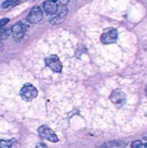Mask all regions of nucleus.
Listing matches in <instances>:
<instances>
[{
    "label": "nucleus",
    "instance_id": "obj_9",
    "mask_svg": "<svg viewBox=\"0 0 147 148\" xmlns=\"http://www.w3.org/2000/svg\"><path fill=\"white\" fill-rule=\"evenodd\" d=\"M68 14V8L65 7V5H63L61 9L60 10L59 12L58 13L56 17H53L50 21V23L52 25H59L63 23L66 19V15Z\"/></svg>",
    "mask_w": 147,
    "mask_h": 148
},
{
    "label": "nucleus",
    "instance_id": "obj_15",
    "mask_svg": "<svg viewBox=\"0 0 147 148\" xmlns=\"http://www.w3.org/2000/svg\"><path fill=\"white\" fill-rule=\"evenodd\" d=\"M35 148H48V147L46 145L43 144V143H37V144L36 145Z\"/></svg>",
    "mask_w": 147,
    "mask_h": 148
},
{
    "label": "nucleus",
    "instance_id": "obj_6",
    "mask_svg": "<svg viewBox=\"0 0 147 148\" xmlns=\"http://www.w3.org/2000/svg\"><path fill=\"white\" fill-rule=\"evenodd\" d=\"M110 99L113 104L122 106L126 101V95L122 91L120 90H115L111 93Z\"/></svg>",
    "mask_w": 147,
    "mask_h": 148
},
{
    "label": "nucleus",
    "instance_id": "obj_13",
    "mask_svg": "<svg viewBox=\"0 0 147 148\" xmlns=\"http://www.w3.org/2000/svg\"><path fill=\"white\" fill-rule=\"evenodd\" d=\"M131 147L132 148H143L144 147V145L141 143L140 140H135V141L133 142L131 144Z\"/></svg>",
    "mask_w": 147,
    "mask_h": 148
},
{
    "label": "nucleus",
    "instance_id": "obj_5",
    "mask_svg": "<svg viewBox=\"0 0 147 148\" xmlns=\"http://www.w3.org/2000/svg\"><path fill=\"white\" fill-rule=\"evenodd\" d=\"M11 30L14 40L16 41H20L23 38L25 34L26 27L23 23H17L12 26Z\"/></svg>",
    "mask_w": 147,
    "mask_h": 148
},
{
    "label": "nucleus",
    "instance_id": "obj_10",
    "mask_svg": "<svg viewBox=\"0 0 147 148\" xmlns=\"http://www.w3.org/2000/svg\"><path fill=\"white\" fill-rule=\"evenodd\" d=\"M12 33V30L8 27H1L0 28V39L5 40Z\"/></svg>",
    "mask_w": 147,
    "mask_h": 148
},
{
    "label": "nucleus",
    "instance_id": "obj_11",
    "mask_svg": "<svg viewBox=\"0 0 147 148\" xmlns=\"http://www.w3.org/2000/svg\"><path fill=\"white\" fill-rule=\"evenodd\" d=\"M19 3H20V0H6L5 1L2 3L1 7L4 9L9 8V7H14V6L17 5Z\"/></svg>",
    "mask_w": 147,
    "mask_h": 148
},
{
    "label": "nucleus",
    "instance_id": "obj_8",
    "mask_svg": "<svg viewBox=\"0 0 147 148\" xmlns=\"http://www.w3.org/2000/svg\"><path fill=\"white\" fill-rule=\"evenodd\" d=\"M57 0H47L43 3V10L48 14H55L59 10Z\"/></svg>",
    "mask_w": 147,
    "mask_h": 148
},
{
    "label": "nucleus",
    "instance_id": "obj_3",
    "mask_svg": "<svg viewBox=\"0 0 147 148\" xmlns=\"http://www.w3.org/2000/svg\"><path fill=\"white\" fill-rule=\"evenodd\" d=\"M45 63L46 66H48L50 69L54 72H61L62 70V64L60 59L56 55H50L45 59Z\"/></svg>",
    "mask_w": 147,
    "mask_h": 148
},
{
    "label": "nucleus",
    "instance_id": "obj_1",
    "mask_svg": "<svg viewBox=\"0 0 147 148\" xmlns=\"http://www.w3.org/2000/svg\"><path fill=\"white\" fill-rule=\"evenodd\" d=\"M22 98L25 101H31L37 95V90L33 85L27 83L23 85L20 92Z\"/></svg>",
    "mask_w": 147,
    "mask_h": 148
},
{
    "label": "nucleus",
    "instance_id": "obj_4",
    "mask_svg": "<svg viewBox=\"0 0 147 148\" xmlns=\"http://www.w3.org/2000/svg\"><path fill=\"white\" fill-rule=\"evenodd\" d=\"M43 17V13L40 7H35L31 9L29 14H27V20L32 24H37L40 23Z\"/></svg>",
    "mask_w": 147,
    "mask_h": 148
},
{
    "label": "nucleus",
    "instance_id": "obj_16",
    "mask_svg": "<svg viewBox=\"0 0 147 148\" xmlns=\"http://www.w3.org/2000/svg\"><path fill=\"white\" fill-rule=\"evenodd\" d=\"M59 1H60V3L62 4V5L66 6V4H68V3L69 2L70 0H59Z\"/></svg>",
    "mask_w": 147,
    "mask_h": 148
},
{
    "label": "nucleus",
    "instance_id": "obj_2",
    "mask_svg": "<svg viewBox=\"0 0 147 148\" xmlns=\"http://www.w3.org/2000/svg\"><path fill=\"white\" fill-rule=\"evenodd\" d=\"M37 132H38L39 136L41 138L45 139V140H48V141H50L51 143H57L59 141V138H58L57 135L48 126H41V127L38 128Z\"/></svg>",
    "mask_w": 147,
    "mask_h": 148
},
{
    "label": "nucleus",
    "instance_id": "obj_18",
    "mask_svg": "<svg viewBox=\"0 0 147 148\" xmlns=\"http://www.w3.org/2000/svg\"><path fill=\"white\" fill-rule=\"evenodd\" d=\"M145 94H146V98H147V85H146V88H145Z\"/></svg>",
    "mask_w": 147,
    "mask_h": 148
},
{
    "label": "nucleus",
    "instance_id": "obj_12",
    "mask_svg": "<svg viewBox=\"0 0 147 148\" xmlns=\"http://www.w3.org/2000/svg\"><path fill=\"white\" fill-rule=\"evenodd\" d=\"M13 142L11 140H0V148H12Z\"/></svg>",
    "mask_w": 147,
    "mask_h": 148
},
{
    "label": "nucleus",
    "instance_id": "obj_17",
    "mask_svg": "<svg viewBox=\"0 0 147 148\" xmlns=\"http://www.w3.org/2000/svg\"><path fill=\"white\" fill-rule=\"evenodd\" d=\"M3 46V43H2V40H1V39H0V49L2 48Z\"/></svg>",
    "mask_w": 147,
    "mask_h": 148
},
{
    "label": "nucleus",
    "instance_id": "obj_7",
    "mask_svg": "<svg viewBox=\"0 0 147 148\" xmlns=\"http://www.w3.org/2000/svg\"><path fill=\"white\" fill-rule=\"evenodd\" d=\"M118 38V32L115 29H111L101 36V42L104 44H112L116 42Z\"/></svg>",
    "mask_w": 147,
    "mask_h": 148
},
{
    "label": "nucleus",
    "instance_id": "obj_14",
    "mask_svg": "<svg viewBox=\"0 0 147 148\" xmlns=\"http://www.w3.org/2000/svg\"><path fill=\"white\" fill-rule=\"evenodd\" d=\"M9 21H10L9 18H4L0 20V28L4 27V25H6L9 23Z\"/></svg>",
    "mask_w": 147,
    "mask_h": 148
}]
</instances>
